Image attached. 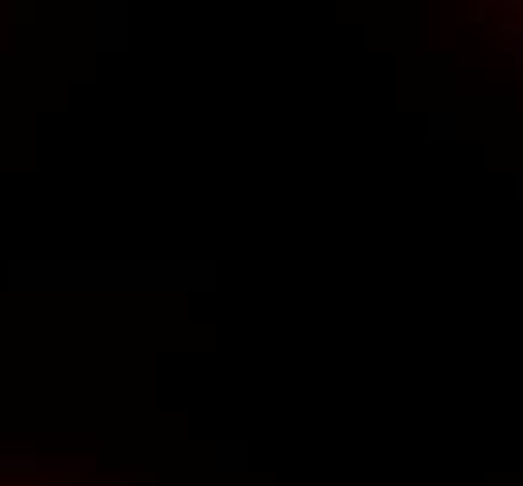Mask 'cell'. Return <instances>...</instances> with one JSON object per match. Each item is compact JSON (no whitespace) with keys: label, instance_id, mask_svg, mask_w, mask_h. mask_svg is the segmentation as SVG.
<instances>
[{"label":"cell","instance_id":"obj_1","mask_svg":"<svg viewBox=\"0 0 523 486\" xmlns=\"http://www.w3.org/2000/svg\"><path fill=\"white\" fill-rule=\"evenodd\" d=\"M501 30H504V34H512V38H523V27H516L512 19H509V23H501Z\"/></svg>","mask_w":523,"mask_h":486},{"label":"cell","instance_id":"obj_2","mask_svg":"<svg viewBox=\"0 0 523 486\" xmlns=\"http://www.w3.org/2000/svg\"><path fill=\"white\" fill-rule=\"evenodd\" d=\"M497 4H501L504 12H520V8H523V0H497Z\"/></svg>","mask_w":523,"mask_h":486}]
</instances>
